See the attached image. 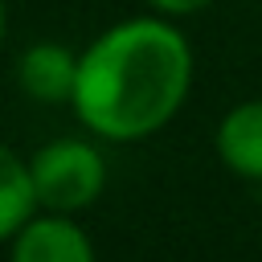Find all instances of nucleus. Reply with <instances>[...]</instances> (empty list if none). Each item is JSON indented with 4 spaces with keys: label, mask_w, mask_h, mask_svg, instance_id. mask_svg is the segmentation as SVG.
Instances as JSON below:
<instances>
[{
    "label": "nucleus",
    "mask_w": 262,
    "mask_h": 262,
    "mask_svg": "<svg viewBox=\"0 0 262 262\" xmlns=\"http://www.w3.org/2000/svg\"><path fill=\"white\" fill-rule=\"evenodd\" d=\"M192 82V49L180 29L160 16H131L106 29L82 57L74 111L102 139L131 143L160 131L184 102Z\"/></svg>",
    "instance_id": "nucleus-1"
},
{
    "label": "nucleus",
    "mask_w": 262,
    "mask_h": 262,
    "mask_svg": "<svg viewBox=\"0 0 262 262\" xmlns=\"http://www.w3.org/2000/svg\"><path fill=\"white\" fill-rule=\"evenodd\" d=\"M29 172H33L37 205H45L49 213H78V209L94 205V196L106 184L102 156L86 139H53V143H45L29 160Z\"/></svg>",
    "instance_id": "nucleus-2"
},
{
    "label": "nucleus",
    "mask_w": 262,
    "mask_h": 262,
    "mask_svg": "<svg viewBox=\"0 0 262 262\" xmlns=\"http://www.w3.org/2000/svg\"><path fill=\"white\" fill-rule=\"evenodd\" d=\"M12 262H94V246L70 213H53L33 217L12 237Z\"/></svg>",
    "instance_id": "nucleus-3"
},
{
    "label": "nucleus",
    "mask_w": 262,
    "mask_h": 262,
    "mask_svg": "<svg viewBox=\"0 0 262 262\" xmlns=\"http://www.w3.org/2000/svg\"><path fill=\"white\" fill-rule=\"evenodd\" d=\"M20 90L37 102H66L74 98V82H78V57L66 45L41 41L33 49H25L20 66H16Z\"/></svg>",
    "instance_id": "nucleus-4"
},
{
    "label": "nucleus",
    "mask_w": 262,
    "mask_h": 262,
    "mask_svg": "<svg viewBox=\"0 0 262 262\" xmlns=\"http://www.w3.org/2000/svg\"><path fill=\"white\" fill-rule=\"evenodd\" d=\"M217 156L229 172L262 180V98L237 102L217 127Z\"/></svg>",
    "instance_id": "nucleus-5"
},
{
    "label": "nucleus",
    "mask_w": 262,
    "mask_h": 262,
    "mask_svg": "<svg viewBox=\"0 0 262 262\" xmlns=\"http://www.w3.org/2000/svg\"><path fill=\"white\" fill-rule=\"evenodd\" d=\"M33 205H37V188L29 164L16 151L0 147V242L16 237L33 221Z\"/></svg>",
    "instance_id": "nucleus-6"
},
{
    "label": "nucleus",
    "mask_w": 262,
    "mask_h": 262,
    "mask_svg": "<svg viewBox=\"0 0 262 262\" xmlns=\"http://www.w3.org/2000/svg\"><path fill=\"white\" fill-rule=\"evenodd\" d=\"M156 12H164V16H188V12H201L205 4H213V0H147Z\"/></svg>",
    "instance_id": "nucleus-7"
},
{
    "label": "nucleus",
    "mask_w": 262,
    "mask_h": 262,
    "mask_svg": "<svg viewBox=\"0 0 262 262\" xmlns=\"http://www.w3.org/2000/svg\"><path fill=\"white\" fill-rule=\"evenodd\" d=\"M4 33H8V12H4V0H0V49H4Z\"/></svg>",
    "instance_id": "nucleus-8"
}]
</instances>
